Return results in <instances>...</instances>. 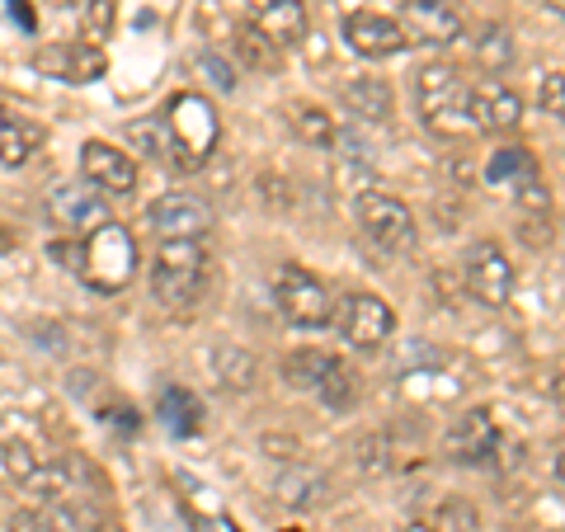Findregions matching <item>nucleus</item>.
<instances>
[{
	"instance_id": "nucleus-1",
	"label": "nucleus",
	"mask_w": 565,
	"mask_h": 532,
	"mask_svg": "<svg viewBox=\"0 0 565 532\" xmlns=\"http://www.w3.org/2000/svg\"><path fill=\"white\" fill-rule=\"evenodd\" d=\"M467 99H471V81H462V71L452 62H424L415 71V104H419V118L429 132H438V137L476 132Z\"/></svg>"
},
{
	"instance_id": "nucleus-2",
	"label": "nucleus",
	"mask_w": 565,
	"mask_h": 532,
	"mask_svg": "<svg viewBox=\"0 0 565 532\" xmlns=\"http://www.w3.org/2000/svg\"><path fill=\"white\" fill-rule=\"evenodd\" d=\"M212 259L203 251V241H161V251L151 259V297L166 311H189L199 307V297L207 288Z\"/></svg>"
},
{
	"instance_id": "nucleus-3",
	"label": "nucleus",
	"mask_w": 565,
	"mask_h": 532,
	"mask_svg": "<svg viewBox=\"0 0 565 532\" xmlns=\"http://www.w3.org/2000/svg\"><path fill=\"white\" fill-rule=\"evenodd\" d=\"M166 132H170V166L180 170H203L212 147L222 137V123H217V109L203 99V95H174L170 109H166Z\"/></svg>"
},
{
	"instance_id": "nucleus-4",
	"label": "nucleus",
	"mask_w": 565,
	"mask_h": 532,
	"mask_svg": "<svg viewBox=\"0 0 565 532\" xmlns=\"http://www.w3.org/2000/svg\"><path fill=\"white\" fill-rule=\"evenodd\" d=\"M132 269H137V241L128 226L109 222L81 241V278L95 292H122L132 283Z\"/></svg>"
},
{
	"instance_id": "nucleus-5",
	"label": "nucleus",
	"mask_w": 565,
	"mask_h": 532,
	"mask_svg": "<svg viewBox=\"0 0 565 532\" xmlns=\"http://www.w3.org/2000/svg\"><path fill=\"white\" fill-rule=\"evenodd\" d=\"M274 307L282 311V321L297 330H326L334 321V297L321 278L302 264H282L274 274Z\"/></svg>"
},
{
	"instance_id": "nucleus-6",
	"label": "nucleus",
	"mask_w": 565,
	"mask_h": 532,
	"mask_svg": "<svg viewBox=\"0 0 565 532\" xmlns=\"http://www.w3.org/2000/svg\"><path fill=\"white\" fill-rule=\"evenodd\" d=\"M353 217H359L363 226V236L377 245V251L386 255H405V251H415V212L405 208L396 193H386V189H363L359 199H353Z\"/></svg>"
},
{
	"instance_id": "nucleus-7",
	"label": "nucleus",
	"mask_w": 565,
	"mask_h": 532,
	"mask_svg": "<svg viewBox=\"0 0 565 532\" xmlns=\"http://www.w3.org/2000/svg\"><path fill=\"white\" fill-rule=\"evenodd\" d=\"M334 330H340V340L349 349H363L373 353L392 340L396 330V311L386 307L377 292H349L344 301H334Z\"/></svg>"
},
{
	"instance_id": "nucleus-8",
	"label": "nucleus",
	"mask_w": 565,
	"mask_h": 532,
	"mask_svg": "<svg viewBox=\"0 0 565 532\" xmlns=\"http://www.w3.org/2000/svg\"><path fill=\"white\" fill-rule=\"evenodd\" d=\"M462 283H467V292L481 301V307L490 311H500L509 307V297H514V264H509V255L500 251L494 241H476L471 251L462 255Z\"/></svg>"
},
{
	"instance_id": "nucleus-9",
	"label": "nucleus",
	"mask_w": 565,
	"mask_h": 532,
	"mask_svg": "<svg viewBox=\"0 0 565 532\" xmlns=\"http://www.w3.org/2000/svg\"><path fill=\"white\" fill-rule=\"evenodd\" d=\"M401 33L411 47H448L462 39V10H457V0H405L401 10Z\"/></svg>"
},
{
	"instance_id": "nucleus-10",
	"label": "nucleus",
	"mask_w": 565,
	"mask_h": 532,
	"mask_svg": "<svg viewBox=\"0 0 565 532\" xmlns=\"http://www.w3.org/2000/svg\"><path fill=\"white\" fill-rule=\"evenodd\" d=\"M147 226L161 241H203L212 232V208L193 193H161L147 208Z\"/></svg>"
},
{
	"instance_id": "nucleus-11",
	"label": "nucleus",
	"mask_w": 565,
	"mask_h": 532,
	"mask_svg": "<svg viewBox=\"0 0 565 532\" xmlns=\"http://www.w3.org/2000/svg\"><path fill=\"white\" fill-rule=\"evenodd\" d=\"M81 174H85V184H95L104 193V199H118V193L137 189V156L114 147V141H85Z\"/></svg>"
},
{
	"instance_id": "nucleus-12",
	"label": "nucleus",
	"mask_w": 565,
	"mask_h": 532,
	"mask_svg": "<svg viewBox=\"0 0 565 532\" xmlns=\"http://www.w3.org/2000/svg\"><path fill=\"white\" fill-rule=\"evenodd\" d=\"M467 114H471L476 132L509 137L523 123V99H519V91H509L504 81H476L471 99H467Z\"/></svg>"
},
{
	"instance_id": "nucleus-13",
	"label": "nucleus",
	"mask_w": 565,
	"mask_h": 532,
	"mask_svg": "<svg viewBox=\"0 0 565 532\" xmlns=\"http://www.w3.org/2000/svg\"><path fill=\"white\" fill-rule=\"evenodd\" d=\"M47 212H52V222L66 226V232H81V236H90L99 232V226H109V199L95 189V184H62V189H52V199H47Z\"/></svg>"
},
{
	"instance_id": "nucleus-14",
	"label": "nucleus",
	"mask_w": 565,
	"mask_h": 532,
	"mask_svg": "<svg viewBox=\"0 0 565 532\" xmlns=\"http://www.w3.org/2000/svg\"><path fill=\"white\" fill-rule=\"evenodd\" d=\"M245 20L269 47H297L307 39V6L302 0H245Z\"/></svg>"
},
{
	"instance_id": "nucleus-15",
	"label": "nucleus",
	"mask_w": 565,
	"mask_h": 532,
	"mask_svg": "<svg viewBox=\"0 0 565 532\" xmlns=\"http://www.w3.org/2000/svg\"><path fill=\"white\" fill-rule=\"evenodd\" d=\"M500 448V429H494L490 411H467L448 424V438H444V453L452 457L457 467H481Z\"/></svg>"
},
{
	"instance_id": "nucleus-16",
	"label": "nucleus",
	"mask_w": 565,
	"mask_h": 532,
	"mask_svg": "<svg viewBox=\"0 0 565 532\" xmlns=\"http://www.w3.org/2000/svg\"><path fill=\"white\" fill-rule=\"evenodd\" d=\"M344 43H349V52H359V57H373V62L396 57V52L411 47V43H405V33H401V24L386 20V14H377V10H353V14H344Z\"/></svg>"
},
{
	"instance_id": "nucleus-17",
	"label": "nucleus",
	"mask_w": 565,
	"mask_h": 532,
	"mask_svg": "<svg viewBox=\"0 0 565 532\" xmlns=\"http://www.w3.org/2000/svg\"><path fill=\"white\" fill-rule=\"evenodd\" d=\"M340 104L359 118V123H386L392 118V85L377 76H359L340 85Z\"/></svg>"
},
{
	"instance_id": "nucleus-18",
	"label": "nucleus",
	"mask_w": 565,
	"mask_h": 532,
	"mask_svg": "<svg viewBox=\"0 0 565 532\" xmlns=\"http://www.w3.org/2000/svg\"><path fill=\"white\" fill-rule=\"evenodd\" d=\"M43 147V128L14 109H0V166L20 170L33 151Z\"/></svg>"
},
{
	"instance_id": "nucleus-19",
	"label": "nucleus",
	"mask_w": 565,
	"mask_h": 532,
	"mask_svg": "<svg viewBox=\"0 0 565 532\" xmlns=\"http://www.w3.org/2000/svg\"><path fill=\"white\" fill-rule=\"evenodd\" d=\"M486 180H490V184H509V193H514L519 184H527V180H537L533 151H527V147H504V151H494L490 166H486Z\"/></svg>"
},
{
	"instance_id": "nucleus-20",
	"label": "nucleus",
	"mask_w": 565,
	"mask_h": 532,
	"mask_svg": "<svg viewBox=\"0 0 565 532\" xmlns=\"http://www.w3.org/2000/svg\"><path fill=\"white\" fill-rule=\"evenodd\" d=\"M316 392H321V401L330 405V411H349L353 396H359V377H353V368L344 359H330L321 382H316Z\"/></svg>"
},
{
	"instance_id": "nucleus-21",
	"label": "nucleus",
	"mask_w": 565,
	"mask_h": 532,
	"mask_svg": "<svg viewBox=\"0 0 565 532\" xmlns=\"http://www.w3.org/2000/svg\"><path fill=\"white\" fill-rule=\"evenodd\" d=\"M161 415L174 434H199V419H203V405L193 392H184V386H170V392H161Z\"/></svg>"
},
{
	"instance_id": "nucleus-22",
	"label": "nucleus",
	"mask_w": 565,
	"mask_h": 532,
	"mask_svg": "<svg viewBox=\"0 0 565 532\" xmlns=\"http://www.w3.org/2000/svg\"><path fill=\"white\" fill-rule=\"evenodd\" d=\"M476 62H481L486 71H504L509 62H514V33H509L504 24H486L481 33H476Z\"/></svg>"
},
{
	"instance_id": "nucleus-23",
	"label": "nucleus",
	"mask_w": 565,
	"mask_h": 532,
	"mask_svg": "<svg viewBox=\"0 0 565 532\" xmlns=\"http://www.w3.org/2000/svg\"><path fill=\"white\" fill-rule=\"evenodd\" d=\"M326 363H330V353H321V349H297V353L282 359V377H288L297 392H316V382H321Z\"/></svg>"
},
{
	"instance_id": "nucleus-24",
	"label": "nucleus",
	"mask_w": 565,
	"mask_h": 532,
	"mask_svg": "<svg viewBox=\"0 0 565 532\" xmlns=\"http://www.w3.org/2000/svg\"><path fill=\"white\" fill-rule=\"evenodd\" d=\"M212 363H217V377L232 386V392H241V386L255 382V359L250 353H241L236 344H222L217 353H212Z\"/></svg>"
},
{
	"instance_id": "nucleus-25",
	"label": "nucleus",
	"mask_w": 565,
	"mask_h": 532,
	"mask_svg": "<svg viewBox=\"0 0 565 532\" xmlns=\"http://www.w3.org/2000/svg\"><path fill=\"white\" fill-rule=\"evenodd\" d=\"M0 467H6V476L14 486H29L33 476L43 471V457L29 448V443H6V448H0Z\"/></svg>"
},
{
	"instance_id": "nucleus-26",
	"label": "nucleus",
	"mask_w": 565,
	"mask_h": 532,
	"mask_svg": "<svg viewBox=\"0 0 565 532\" xmlns=\"http://www.w3.org/2000/svg\"><path fill=\"white\" fill-rule=\"evenodd\" d=\"M292 128H297V137H302V141H311V147H334V141H340V128H334V118L321 114V109H307V104L297 109Z\"/></svg>"
},
{
	"instance_id": "nucleus-27",
	"label": "nucleus",
	"mask_w": 565,
	"mask_h": 532,
	"mask_svg": "<svg viewBox=\"0 0 565 532\" xmlns=\"http://www.w3.org/2000/svg\"><path fill=\"white\" fill-rule=\"evenodd\" d=\"M132 156H156V161H170V132L166 118H147L132 128Z\"/></svg>"
},
{
	"instance_id": "nucleus-28",
	"label": "nucleus",
	"mask_w": 565,
	"mask_h": 532,
	"mask_svg": "<svg viewBox=\"0 0 565 532\" xmlns=\"http://www.w3.org/2000/svg\"><path fill=\"white\" fill-rule=\"evenodd\" d=\"M282 490V500L288 504H316V500H326V476H316V471H292V476H282L278 481Z\"/></svg>"
},
{
	"instance_id": "nucleus-29",
	"label": "nucleus",
	"mask_w": 565,
	"mask_h": 532,
	"mask_svg": "<svg viewBox=\"0 0 565 532\" xmlns=\"http://www.w3.org/2000/svg\"><path fill=\"white\" fill-rule=\"evenodd\" d=\"M476 509L471 504H462V500H444V513H438V532H476Z\"/></svg>"
},
{
	"instance_id": "nucleus-30",
	"label": "nucleus",
	"mask_w": 565,
	"mask_h": 532,
	"mask_svg": "<svg viewBox=\"0 0 565 532\" xmlns=\"http://www.w3.org/2000/svg\"><path fill=\"white\" fill-rule=\"evenodd\" d=\"M537 104H542V109L552 114V118L565 123V71H552V76L537 85Z\"/></svg>"
},
{
	"instance_id": "nucleus-31",
	"label": "nucleus",
	"mask_w": 565,
	"mask_h": 532,
	"mask_svg": "<svg viewBox=\"0 0 565 532\" xmlns=\"http://www.w3.org/2000/svg\"><path fill=\"white\" fill-rule=\"evenodd\" d=\"M109 24H114V6H109V0H90V14H85V33H90L95 43H104Z\"/></svg>"
},
{
	"instance_id": "nucleus-32",
	"label": "nucleus",
	"mask_w": 565,
	"mask_h": 532,
	"mask_svg": "<svg viewBox=\"0 0 565 532\" xmlns=\"http://www.w3.org/2000/svg\"><path fill=\"white\" fill-rule=\"evenodd\" d=\"M10 532H62V528L39 509H20V513H10Z\"/></svg>"
},
{
	"instance_id": "nucleus-33",
	"label": "nucleus",
	"mask_w": 565,
	"mask_h": 532,
	"mask_svg": "<svg viewBox=\"0 0 565 532\" xmlns=\"http://www.w3.org/2000/svg\"><path fill=\"white\" fill-rule=\"evenodd\" d=\"M10 14L20 20L24 29H33V10H29V0H10Z\"/></svg>"
},
{
	"instance_id": "nucleus-34",
	"label": "nucleus",
	"mask_w": 565,
	"mask_h": 532,
	"mask_svg": "<svg viewBox=\"0 0 565 532\" xmlns=\"http://www.w3.org/2000/svg\"><path fill=\"white\" fill-rule=\"evenodd\" d=\"M552 401H556V411L565 415V372H561V377L552 382Z\"/></svg>"
},
{
	"instance_id": "nucleus-35",
	"label": "nucleus",
	"mask_w": 565,
	"mask_h": 532,
	"mask_svg": "<svg viewBox=\"0 0 565 532\" xmlns=\"http://www.w3.org/2000/svg\"><path fill=\"white\" fill-rule=\"evenodd\" d=\"M401 532H438V528H434V523H405Z\"/></svg>"
},
{
	"instance_id": "nucleus-36",
	"label": "nucleus",
	"mask_w": 565,
	"mask_h": 532,
	"mask_svg": "<svg viewBox=\"0 0 565 532\" xmlns=\"http://www.w3.org/2000/svg\"><path fill=\"white\" fill-rule=\"evenodd\" d=\"M556 481H561V486H565V453H561V457H556Z\"/></svg>"
},
{
	"instance_id": "nucleus-37",
	"label": "nucleus",
	"mask_w": 565,
	"mask_h": 532,
	"mask_svg": "<svg viewBox=\"0 0 565 532\" xmlns=\"http://www.w3.org/2000/svg\"><path fill=\"white\" fill-rule=\"evenodd\" d=\"M546 6H552V10L561 14V20H565V0H546Z\"/></svg>"
}]
</instances>
